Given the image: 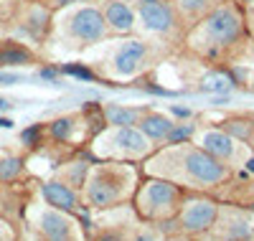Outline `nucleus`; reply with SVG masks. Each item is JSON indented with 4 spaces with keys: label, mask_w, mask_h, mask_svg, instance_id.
I'll return each mask as SVG.
<instances>
[{
    "label": "nucleus",
    "mask_w": 254,
    "mask_h": 241,
    "mask_svg": "<svg viewBox=\"0 0 254 241\" xmlns=\"http://www.w3.org/2000/svg\"><path fill=\"white\" fill-rule=\"evenodd\" d=\"M145 170L158 178L173 181L183 190H216L231 178V165L216 160L201 145H160L145 158Z\"/></svg>",
    "instance_id": "nucleus-1"
},
{
    "label": "nucleus",
    "mask_w": 254,
    "mask_h": 241,
    "mask_svg": "<svg viewBox=\"0 0 254 241\" xmlns=\"http://www.w3.org/2000/svg\"><path fill=\"white\" fill-rule=\"evenodd\" d=\"M137 190V170L127 160H102L89 168L81 185L84 201L89 208L110 211L127 203Z\"/></svg>",
    "instance_id": "nucleus-2"
},
{
    "label": "nucleus",
    "mask_w": 254,
    "mask_h": 241,
    "mask_svg": "<svg viewBox=\"0 0 254 241\" xmlns=\"http://www.w3.org/2000/svg\"><path fill=\"white\" fill-rule=\"evenodd\" d=\"M186 195H188V190H183L173 181L150 175V178L135 190L132 201H135V211H137V216L142 218V221L160 224V221L173 218L181 211Z\"/></svg>",
    "instance_id": "nucleus-3"
},
{
    "label": "nucleus",
    "mask_w": 254,
    "mask_h": 241,
    "mask_svg": "<svg viewBox=\"0 0 254 241\" xmlns=\"http://www.w3.org/2000/svg\"><path fill=\"white\" fill-rule=\"evenodd\" d=\"M244 15L234 5H214L206 18L201 20L198 33L203 36V56L208 59H219L221 51L234 49L237 43L244 41Z\"/></svg>",
    "instance_id": "nucleus-4"
},
{
    "label": "nucleus",
    "mask_w": 254,
    "mask_h": 241,
    "mask_svg": "<svg viewBox=\"0 0 254 241\" xmlns=\"http://www.w3.org/2000/svg\"><path fill=\"white\" fill-rule=\"evenodd\" d=\"M155 145L137 127H107L94 137V152L99 160H145Z\"/></svg>",
    "instance_id": "nucleus-5"
},
{
    "label": "nucleus",
    "mask_w": 254,
    "mask_h": 241,
    "mask_svg": "<svg viewBox=\"0 0 254 241\" xmlns=\"http://www.w3.org/2000/svg\"><path fill=\"white\" fill-rule=\"evenodd\" d=\"M219 203L208 195H186V201L181 206V211L176 213L178 221V231L183 236H201L208 234L216 224L219 216Z\"/></svg>",
    "instance_id": "nucleus-6"
},
{
    "label": "nucleus",
    "mask_w": 254,
    "mask_h": 241,
    "mask_svg": "<svg viewBox=\"0 0 254 241\" xmlns=\"http://www.w3.org/2000/svg\"><path fill=\"white\" fill-rule=\"evenodd\" d=\"M107 33L110 28H107V20H104V13L94 5H84L66 18V36L81 43V46L99 43L107 38Z\"/></svg>",
    "instance_id": "nucleus-7"
},
{
    "label": "nucleus",
    "mask_w": 254,
    "mask_h": 241,
    "mask_svg": "<svg viewBox=\"0 0 254 241\" xmlns=\"http://www.w3.org/2000/svg\"><path fill=\"white\" fill-rule=\"evenodd\" d=\"M137 18L147 33L155 36H173L178 31L181 15L168 0H135Z\"/></svg>",
    "instance_id": "nucleus-8"
},
{
    "label": "nucleus",
    "mask_w": 254,
    "mask_h": 241,
    "mask_svg": "<svg viewBox=\"0 0 254 241\" xmlns=\"http://www.w3.org/2000/svg\"><path fill=\"white\" fill-rule=\"evenodd\" d=\"M153 46L145 41H125L117 46L115 56H112V74L120 76V79H127V76H137L140 71H145L153 61Z\"/></svg>",
    "instance_id": "nucleus-9"
},
{
    "label": "nucleus",
    "mask_w": 254,
    "mask_h": 241,
    "mask_svg": "<svg viewBox=\"0 0 254 241\" xmlns=\"http://www.w3.org/2000/svg\"><path fill=\"white\" fill-rule=\"evenodd\" d=\"M38 231L46 241H84V234L79 224L71 218V213H64L56 208H49L41 213Z\"/></svg>",
    "instance_id": "nucleus-10"
},
{
    "label": "nucleus",
    "mask_w": 254,
    "mask_h": 241,
    "mask_svg": "<svg viewBox=\"0 0 254 241\" xmlns=\"http://www.w3.org/2000/svg\"><path fill=\"white\" fill-rule=\"evenodd\" d=\"M208 234H214L219 241H249V239H254L249 218L237 208H219L216 224Z\"/></svg>",
    "instance_id": "nucleus-11"
},
{
    "label": "nucleus",
    "mask_w": 254,
    "mask_h": 241,
    "mask_svg": "<svg viewBox=\"0 0 254 241\" xmlns=\"http://www.w3.org/2000/svg\"><path fill=\"white\" fill-rule=\"evenodd\" d=\"M198 145L214 155L216 160L226 163V165H234V163H242V155H239V147H237V140L231 137L229 132H224L221 127H211L201 135Z\"/></svg>",
    "instance_id": "nucleus-12"
},
{
    "label": "nucleus",
    "mask_w": 254,
    "mask_h": 241,
    "mask_svg": "<svg viewBox=\"0 0 254 241\" xmlns=\"http://www.w3.org/2000/svg\"><path fill=\"white\" fill-rule=\"evenodd\" d=\"M41 193H44V198L51 208L56 211H64V213H76L81 208V195L76 188H71L69 183L64 181H49L44 183V188H41Z\"/></svg>",
    "instance_id": "nucleus-13"
},
{
    "label": "nucleus",
    "mask_w": 254,
    "mask_h": 241,
    "mask_svg": "<svg viewBox=\"0 0 254 241\" xmlns=\"http://www.w3.org/2000/svg\"><path fill=\"white\" fill-rule=\"evenodd\" d=\"M104 20H107V28L117 36H127L135 31V10L130 8V3L125 0H110L104 5Z\"/></svg>",
    "instance_id": "nucleus-14"
},
{
    "label": "nucleus",
    "mask_w": 254,
    "mask_h": 241,
    "mask_svg": "<svg viewBox=\"0 0 254 241\" xmlns=\"http://www.w3.org/2000/svg\"><path fill=\"white\" fill-rule=\"evenodd\" d=\"M173 120L171 117H165V115H160V112H150V109H142V115H140V122H137V129L140 132L150 140L153 145L158 142V145H163L165 142V137H168V132L173 129Z\"/></svg>",
    "instance_id": "nucleus-15"
},
{
    "label": "nucleus",
    "mask_w": 254,
    "mask_h": 241,
    "mask_svg": "<svg viewBox=\"0 0 254 241\" xmlns=\"http://www.w3.org/2000/svg\"><path fill=\"white\" fill-rule=\"evenodd\" d=\"M142 109L140 107H125V104H104L102 117L107 127H137Z\"/></svg>",
    "instance_id": "nucleus-16"
},
{
    "label": "nucleus",
    "mask_w": 254,
    "mask_h": 241,
    "mask_svg": "<svg viewBox=\"0 0 254 241\" xmlns=\"http://www.w3.org/2000/svg\"><path fill=\"white\" fill-rule=\"evenodd\" d=\"M221 129L242 145H254V120L252 117H229L221 122Z\"/></svg>",
    "instance_id": "nucleus-17"
},
{
    "label": "nucleus",
    "mask_w": 254,
    "mask_h": 241,
    "mask_svg": "<svg viewBox=\"0 0 254 241\" xmlns=\"http://www.w3.org/2000/svg\"><path fill=\"white\" fill-rule=\"evenodd\" d=\"M33 54L20 46V43H5L0 46V66H23V63H31Z\"/></svg>",
    "instance_id": "nucleus-18"
},
{
    "label": "nucleus",
    "mask_w": 254,
    "mask_h": 241,
    "mask_svg": "<svg viewBox=\"0 0 254 241\" xmlns=\"http://www.w3.org/2000/svg\"><path fill=\"white\" fill-rule=\"evenodd\" d=\"M76 132V117L74 115H66V117H59L49 124V135L56 140V142H69Z\"/></svg>",
    "instance_id": "nucleus-19"
},
{
    "label": "nucleus",
    "mask_w": 254,
    "mask_h": 241,
    "mask_svg": "<svg viewBox=\"0 0 254 241\" xmlns=\"http://www.w3.org/2000/svg\"><path fill=\"white\" fill-rule=\"evenodd\" d=\"M49 20H51V13H49L46 8L33 5V8L28 10V15H26V28H28V33H33V36H44L46 28H49Z\"/></svg>",
    "instance_id": "nucleus-20"
},
{
    "label": "nucleus",
    "mask_w": 254,
    "mask_h": 241,
    "mask_svg": "<svg viewBox=\"0 0 254 241\" xmlns=\"http://www.w3.org/2000/svg\"><path fill=\"white\" fill-rule=\"evenodd\" d=\"M231 86H234V79L226 76V71H214L203 79V84L198 86L201 92H216V94H226L231 92Z\"/></svg>",
    "instance_id": "nucleus-21"
},
{
    "label": "nucleus",
    "mask_w": 254,
    "mask_h": 241,
    "mask_svg": "<svg viewBox=\"0 0 254 241\" xmlns=\"http://www.w3.org/2000/svg\"><path fill=\"white\" fill-rule=\"evenodd\" d=\"M132 226L127 224H117V226H102L94 231L92 241H130Z\"/></svg>",
    "instance_id": "nucleus-22"
},
{
    "label": "nucleus",
    "mask_w": 254,
    "mask_h": 241,
    "mask_svg": "<svg viewBox=\"0 0 254 241\" xmlns=\"http://www.w3.org/2000/svg\"><path fill=\"white\" fill-rule=\"evenodd\" d=\"M193 132H196V124H193V122H176L173 129L168 132V137H165L163 145H181V142H188Z\"/></svg>",
    "instance_id": "nucleus-23"
},
{
    "label": "nucleus",
    "mask_w": 254,
    "mask_h": 241,
    "mask_svg": "<svg viewBox=\"0 0 254 241\" xmlns=\"http://www.w3.org/2000/svg\"><path fill=\"white\" fill-rule=\"evenodd\" d=\"M23 173V160L20 158H3L0 160V183H13Z\"/></svg>",
    "instance_id": "nucleus-24"
},
{
    "label": "nucleus",
    "mask_w": 254,
    "mask_h": 241,
    "mask_svg": "<svg viewBox=\"0 0 254 241\" xmlns=\"http://www.w3.org/2000/svg\"><path fill=\"white\" fill-rule=\"evenodd\" d=\"M89 168H92V165H87V163H74V168H69V170H66L69 185L74 183V188L79 190V188L84 185V181H87V173H89Z\"/></svg>",
    "instance_id": "nucleus-25"
},
{
    "label": "nucleus",
    "mask_w": 254,
    "mask_h": 241,
    "mask_svg": "<svg viewBox=\"0 0 254 241\" xmlns=\"http://www.w3.org/2000/svg\"><path fill=\"white\" fill-rule=\"evenodd\" d=\"M130 241H160V231L158 226H135Z\"/></svg>",
    "instance_id": "nucleus-26"
},
{
    "label": "nucleus",
    "mask_w": 254,
    "mask_h": 241,
    "mask_svg": "<svg viewBox=\"0 0 254 241\" xmlns=\"http://www.w3.org/2000/svg\"><path fill=\"white\" fill-rule=\"evenodd\" d=\"M61 71H64V74H69V76H76V79H84V81L97 79V74H94V71H89L87 66H81V63H64Z\"/></svg>",
    "instance_id": "nucleus-27"
},
{
    "label": "nucleus",
    "mask_w": 254,
    "mask_h": 241,
    "mask_svg": "<svg viewBox=\"0 0 254 241\" xmlns=\"http://www.w3.org/2000/svg\"><path fill=\"white\" fill-rule=\"evenodd\" d=\"M38 135H41V124H33V127H28V129H23V142L28 145V147H33V145H38Z\"/></svg>",
    "instance_id": "nucleus-28"
},
{
    "label": "nucleus",
    "mask_w": 254,
    "mask_h": 241,
    "mask_svg": "<svg viewBox=\"0 0 254 241\" xmlns=\"http://www.w3.org/2000/svg\"><path fill=\"white\" fill-rule=\"evenodd\" d=\"M208 3H211V0H183L181 8H183V10H201V8H206Z\"/></svg>",
    "instance_id": "nucleus-29"
},
{
    "label": "nucleus",
    "mask_w": 254,
    "mask_h": 241,
    "mask_svg": "<svg viewBox=\"0 0 254 241\" xmlns=\"http://www.w3.org/2000/svg\"><path fill=\"white\" fill-rule=\"evenodd\" d=\"M171 115L173 117H181V120H186V117H190V109H183V107H171Z\"/></svg>",
    "instance_id": "nucleus-30"
},
{
    "label": "nucleus",
    "mask_w": 254,
    "mask_h": 241,
    "mask_svg": "<svg viewBox=\"0 0 254 241\" xmlns=\"http://www.w3.org/2000/svg\"><path fill=\"white\" fill-rule=\"evenodd\" d=\"M188 241H219L214 234H201V236H186Z\"/></svg>",
    "instance_id": "nucleus-31"
},
{
    "label": "nucleus",
    "mask_w": 254,
    "mask_h": 241,
    "mask_svg": "<svg viewBox=\"0 0 254 241\" xmlns=\"http://www.w3.org/2000/svg\"><path fill=\"white\" fill-rule=\"evenodd\" d=\"M41 76H44V79H56L59 71L56 69H41Z\"/></svg>",
    "instance_id": "nucleus-32"
},
{
    "label": "nucleus",
    "mask_w": 254,
    "mask_h": 241,
    "mask_svg": "<svg viewBox=\"0 0 254 241\" xmlns=\"http://www.w3.org/2000/svg\"><path fill=\"white\" fill-rule=\"evenodd\" d=\"M0 81H3V84H15L18 76L15 74H0Z\"/></svg>",
    "instance_id": "nucleus-33"
},
{
    "label": "nucleus",
    "mask_w": 254,
    "mask_h": 241,
    "mask_svg": "<svg viewBox=\"0 0 254 241\" xmlns=\"http://www.w3.org/2000/svg\"><path fill=\"white\" fill-rule=\"evenodd\" d=\"M13 104L8 102V99H3V97H0V112H5V109H10Z\"/></svg>",
    "instance_id": "nucleus-34"
},
{
    "label": "nucleus",
    "mask_w": 254,
    "mask_h": 241,
    "mask_svg": "<svg viewBox=\"0 0 254 241\" xmlns=\"http://www.w3.org/2000/svg\"><path fill=\"white\" fill-rule=\"evenodd\" d=\"M69 3H76V0H54V5L61 8V5H69Z\"/></svg>",
    "instance_id": "nucleus-35"
},
{
    "label": "nucleus",
    "mask_w": 254,
    "mask_h": 241,
    "mask_svg": "<svg viewBox=\"0 0 254 241\" xmlns=\"http://www.w3.org/2000/svg\"><path fill=\"white\" fill-rule=\"evenodd\" d=\"M0 127L8 129V127H13V122H10V120H5V117H0Z\"/></svg>",
    "instance_id": "nucleus-36"
},
{
    "label": "nucleus",
    "mask_w": 254,
    "mask_h": 241,
    "mask_svg": "<svg viewBox=\"0 0 254 241\" xmlns=\"http://www.w3.org/2000/svg\"><path fill=\"white\" fill-rule=\"evenodd\" d=\"M244 165H247V170H249V173H254V155H252V158H249Z\"/></svg>",
    "instance_id": "nucleus-37"
},
{
    "label": "nucleus",
    "mask_w": 254,
    "mask_h": 241,
    "mask_svg": "<svg viewBox=\"0 0 254 241\" xmlns=\"http://www.w3.org/2000/svg\"><path fill=\"white\" fill-rule=\"evenodd\" d=\"M239 3H254V0H239Z\"/></svg>",
    "instance_id": "nucleus-38"
},
{
    "label": "nucleus",
    "mask_w": 254,
    "mask_h": 241,
    "mask_svg": "<svg viewBox=\"0 0 254 241\" xmlns=\"http://www.w3.org/2000/svg\"><path fill=\"white\" fill-rule=\"evenodd\" d=\"M0 241H10V239H5V236H0Z\"/></svg>",
    "instance_id": "nucleus-39"
},
{
    "label": "nucleus",
    "mask_w": 254,
    "mask_h": 241,
    "mask_svg": "<svg viewBox=\"0 0 254 241\" xmlns=\"http://www.w3.org/2000/svg\"><path fill=\"white\" fill-rule=\"evenodd\" d=\"M249 241H254V239H249Z\"/></svg>",
    "instance_id": "nucleus-40"
}]
</instances>
